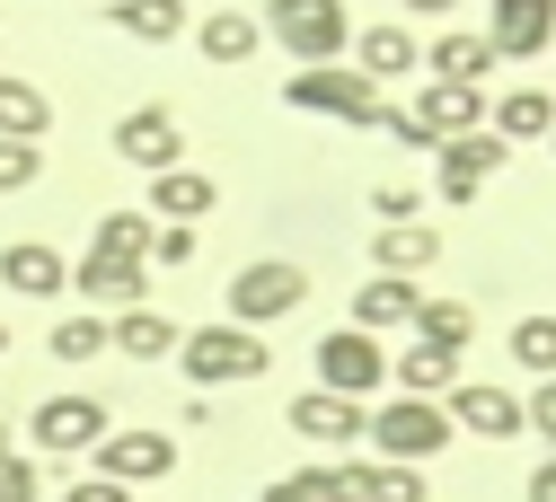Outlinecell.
Listing matches in <instances>:
<instances>
[{
	"mask_svg": "<svg viewBox=\"0 0 556 502\" xmlns=\"http://www.w3.org/2000/svg\"><path fill=\"white\" fill-rule=\"evenodd\" d=\"M177 362H186V379H194V388H239V379H265V371H274V352H265V335H256V326L213 318V326L177 335Z\"/></svg>",
	"mask_w": 556,
	"mask_h": 502,
	"instance_id": "cell-1",
	"label": "cell"
},
{
	"mask_svg": "<svg viewBox=\"0 0 556 502\" xmlns=\"http://www.w3.org/2000/svg\"><path fill=\"white\" fill-rule=\"evenodd\" d=\"M363 433L380 441V459L389 467H425V459H442L459 433H451V414L433 406V397H389L380 414H363Z\"/></svg>",
	"mask_w": 556,
	"mask_h": 502,
	"instance_id": "cell-2",
	"label": "cell"
},
{
	"mask_svg": "<svg viewBox=\"0 0 556 502\" xmlns=\"http://www.w3.org/2000/svg\"><path fill=\"white\" fill-rule=\"evenodd\" d=\"M265 36L283 44L301 70L354 53V18H344V0H274V10H265Z\"/></svg>",
	"mask_w": 556,
	"mask_h": 502,
	"instance_id": "cell-3",
	"label": "cell"
},
{
	"mask_svg": "<svg viewBox=\"0 0 556 502\" xmlns=\"http://www.w3.org/2000/svg\"><path fill=\"white\" fill-rule=\"evenodd\" d=\"M283 106L292 115H336V124H363V132H380V89L363 80V70H336V62H318V70H292L283 80Z\"/></svg>",
	"mask_w": 556,
	"mask_h": 502,
	"instance_id": "cell-4",
	"label": "cell"
},
{
	"mask_svg": "<svg viewBox=\"0 0 556 502\" xmlns=\"http://www.w3.org/2000/svg\"><path fill=\"white\" fill-rule=\"evenodd\" d=\"M309 300V273L283 265V256H265V265H239L230 273V326H274V318H292Z\"/></svg>",
	"mask_w": 556,
	"mask_h": 502,
	"instance_id": "cell-5",
	"label": "cell"
},
{
	"mask_svg": "<svg viewBox=\"0 0 556 502\" xmlns=\"http://www.w3.org/2000/svg\"><path fill=\"white\" fill-rule=\"evenodd\" d=\"M389 379V352H380V335H363V326H336V335H318V388L327 397H371Z\"/></svg>",
	"mask_w": 556,
	"mask_h": 502,
	"instance_id": "cell-6",
	"label": "cell"
},
{
	"mask_svg": "<svg viewBox=\"0 0 556 502\" xmlns=\"http://www.w3.org/2000/svg\"><path fill=\"white\" fill-rule=\"evenodd\" d=\"M504 159H513V151H504L495 132H459V141H442V151H433V194H442L451 211H468Z\"/></svg>",
	"mask_w": 556,
	"mask_h": 502,
	"instance_id": "cell-7",
	"label": "cell"
},
{
	"mask_svg": "<svg viewBox=\"0 0 556 502\" xmlns=\"http://www.w3.org/2000/svg\"><path fill=\"white\" fill-rule=\"evenodd\" d=\"M442 414H451V433H477V441H513V433H530V423H521V397H513L504 379H459V388L442 397Z\"/></svg>",
	"mask_w": 556,
	"mask_h": 502,
	"instance_id": "cell-8",
	"label": "cell"
},
{
	"mask_svg": "<svg viewBox=\"0 0 556 502\" xmlns=\"http://www.w3.org/2000/svg\"><path fill=\"white\" fill-rule=\"evenodd\" d=\"M115 433V414L98 406V397H45L36 406V450L45 459H80V450H98Z\"/></svg>",
	"mask_w": 556,
	"mask_h": 502,
	"instance_id": "cell-9",
	"label": "cell"
},
{
	"mask_svg": "<svg viewBox=\"0 0 556 502\" xmlns=\"http://www.w3.org/2000/svg\"><path fill=\"white\" fill-rule=\"evenodd\" d=\"M168 467H177V441H168V433H142V423L98 441V476H106V485H124V493H132V485H160Z\"/></svg>",
	"mask_w": 556,
	"mask_h": 502,
	"instance_id": "cell-10",
	"label": "cell"
},
{
	"mask_svg": "<svg viewBox=\"0 0 556 502\" xmlns=\"http://www.w3.org/2000/svg\"><path fill=\"white\" fill-rule=\"evenodd\" d=\"M115 159L151 168V177L186 168V132H177V115H168V106H132V115L115 124Z\"/></svg>",
	"mask_w": 556,
	"mask_h": 502,
	"instance_id": "cell-11",
	"label": "cell"
},
{
	"mask_svg": "<svg viewBox=\"0 0 556 502\" xmlns=\"http://www.w3.org/2000/svg\"><path fill=\"white\" fill-rule=\"evenodd\" d=\"M485 44H495V62H539L556 44V0H495Z\"/></svg>",
	"mask_w": 556,
	"mask_h": 502,
	"instance_id": "cell-12",
	"label": "cell"
},
{
	"mask_svg": "<svg viewBox=\"0 0 556 502\" xmlns=\"http://www.w3.org/2000/svg\"><path fill=\"white\" fill-rule=\"evenodd\" d=\"M72 292H80L98 318H106V309L124 318V309H142V292H151V265H124V256H98V247H89V256H80V273H72Z\"/></svg>",
	"mask_w": 556,
	"mask_h": 502,
	"instance_id": "cell-13",
	"label": "cell"
},
{
	"mask_svg": "<svg viewBox=\"0 0 556 502\" xmlns=\"http://www.w3.org/2000/svg\"><path fill=\"white\" fill-rule=\"evenodd\" d=\"M283 423H292L301 441H318V450H344V441H363V406H354V397H327V388H301Z\"/></svg>",
	"mask_w": 556,
	"mask_h": 502,
	"instance_id": "cell-14",
	"label": "cell"
},
{
	"mask_svg": "<svg viewBox=\"0 0 556 502\" xmlns=\"http://www.w3.org/2000/svg\"><path fill=\"white\" fill-rule=\"evenodd\" d=\"M406 115L425 124V141L442 151V141H459V132H485V89H451V80H433Z\"/></svg>",
	"mask_w": 556,
	"mask_h": 502,
	"instance_id": "cell-15",
	"label": "cell"
},
{
	"mask_svg": "<svg viewBox=\"0 0 556 502\" xmlns=\"http://www.w3.org/2000/svg\"><path fill=\"white\" fill-rule=\"evenodd\" d=\"M0 282H10L18 300H53V292H72V265L45 239H18V247H0Z\"/></svg>",
	"mask_w": 556,
	"mask_h": 502,
	"instance_id": "cell-16",
	"label": "cell"
},
{
	"mask_svg": "<svg viewBox=\"0 0 556 502\" xmlns=\"http://www.w3.org/2000/svg\"><path fill=\"white\" fill-rule=\"evenodd\" d=\"M371 265L397 273V282H415L425 265H442V230L433 221H389V230H371Z\"/></svg>",
	"mask_w": 556,
	"mask_h": 502,
	"instance_id": "cell-17",
	"label": "cell"
},
{
	"mask_svg": "<svg viewBox=\"0 0 556 502\" xmlns=\"http://www.w3.org/2000/svg\"><path fill=\"white\" fill-rule=\"evenodd\" d=\"M213 203H222V185L203 177V168H168V177H151V211H160V230H194Z\"/></svg>",
	"mask_w": 556,
	"mask_h": 502,
	"instance_id": "cell-18",
	"label": "cell"
},
{
	"mask_svg": "<svg viewBox=\"0 0 556 502\" xmlns=\"http://www.w3.org/2000/svg\"><path fill=\"white\" fill-rule=\"evenodd\" d=\"M485 132H495L504 151H513V141H547L556 132V98L547 89H504L495 106H485Z\"/></svg>",
	"mask_w": 556,
	"mask_h": 502,
	"instance_id": "cell-19",
	"label": "cell"
},
{
	"mask_svg": "<svg viewBox=\"0 0 556 502\" xmlns=\"http://www.w3.org/2000/svg\"><path fill=\"white\" fill-rule=\"evenodd\" d=\"M415 300H425V282H397V273H371L363 292H354V326H363V335L415 326Z\"/></svg>",
	"mask_w": 556,
	"mask_h": 502,
	"instance_id": "cell-20",
	"label": "cell"
},
{
	"mask_svg": "<svg viewBox=\"0 0 556 502\" xmlns=\"http://www.w3.org/2000/svg\"><path fill=\"white\" fill-rule=\"evenodd\" d=\"M45 132H53V98L36 80H18V70H0V141H36L45 151Z\"/></svg>",
	"mask_w": 556,
	"mask_h": 502,
	"instance_id": "cell-21",
	"label": "cell"
},
{
	"mask_svg": "<svg viewBox=\"0 0 556 502\" xmlns=\"http://www.w3.org/2000/svg\"><path fill=\"white\" fill-rule=\"evenodd\" d=\"M389 371H397V397H433V406H442V397L459 388V352H442V344H406Z\"/></svg>",
	"mask_w": 556,
	"mask_h": 502,
	"instance_id": "cell-22",
	"label": "cell"
},
{
	"mask_svg": "<svg viewBox=\"0 0 556 502\" xmlns=\"http://www.w3.org/2000/svg\"><path fill=\"white\" fill-rule=\"evenodd\" d=\"M106 27H124L132 44H177L186 36V0H106Z\"/></svg>",
	"mask_w": 556,
	"mask_h": 502,
	"instance_id": "cell-23",
	"label": "cell"
},
{
	"mask_svg": "<svg viewBox=\"0 0 556 502\" xmlns=\"http://www.w3.org/2000/svg\"><path fill=\"white\" fill-rule=\"evenodd\" d=\"M415 62H425V44H415L406 27H363V36H354V70H363L371 89L397 80V70H415Z\"/></svg>",
	"mask_w": 556,
	"mask_h": 502,
	"instance_id": "cell-24",
	"label": "cell"
},
{
	"mask_svg": "<svg viewBox=\"0 0 556 502\" xmlns=\"http://www.w3.org/2000/svg\"><path fill=\"white\" fill-rule=\"evenodd\" d=\"M344 485H354V502H433L425 467H389V459H354Z\"/></svg>",
	"mask_w": 556,
	"mask_h": 502,
	"instance_id": "cell-25",
	"label": "cell"
},
{
	"mask_svg": "<svg viewBox=\"0 0 556 502\" xmlns=\"http://www.w3.org/2000/svg\"><path fill=\"white\" fill-rule=\"evenodd\" d=\"M194 44H203V62H222V70H239V62H256L265 27H256L248 10H213V18L194 27Z\"/></svg>",
	"mask_w": 556,
	"mask_h": 502,
	"instance_id": "cell-26",
	"label": "cell"
},
{
	"mask_svg": "<svg viewBox=\"0 0 556 502\" xmlns=\"http://www.w3.org/2000/svg\"><path fill=\"white\" fill-rule=\"evenodd\" d=\"M106 352H132V362H168V352H177V326H168L160 309H124V318H106Z\"/></svg>",
	"mask_w": 556,
	"mask_h": 502,
	"instance_id": "cell-27",
	"label": "cell"
},
{
	"mask_svg": "<svg viewBox=\"0 0 556 502\" xmlns=\"http://www.w3.org/2000/svg\"><path fill=\"white\" fill-rule=\"evenodd\" d=\"M433 80H451V89H477L485 80V70H495V44H485V36H468V27H451V36H433Z\"/></svg>",
	"mask_w": 556,
	"mask_h": 502,
	"instance_id": "cell-28",
	"label": "cell"
},
{
	"mask_svg": "<svg viewBox=\"0 0 556 502\" xmlns=\"http://www.w3.org/2000/svg\"><path fill=\"white\" fill-rule=\"evenodd\" d=\"M415 344H442V352H468L477 344V309L468 300H415Z\"/></svg>",
	"mask_w": 556,
	"mask_h": 502,
	"instance_id": "cell-29",
	"label": "cell"
},
{
	"mask_svg": "<svg viewBox=\"0 0 556 502\" xmlns=\"http://www.w3.org/2000/svg\"><path fill=\"white\" fill-rule=\"evenodd\" d=\"M98 256L151 265V211H106V221H98Z\"/></svg>",
	"mask_w": 556,
	"mask_h": 502,
	"instance_id": "cell-30",
	"label": "cell"
},
{
	"mask_svg": "<svg viewBox=\"0 0 556 502\" xmlns=\"http://www.w3.org/2000/svg\"><path fill=\"white\" fill-rule=\"evenodd\" d=\"M45 352H53V362H98V352H106V318H98V309H80V318H62Z\"/></svg>",
	"mask_w": 556,
	"mask_h": 502,
	"instance_id": "cell-31",
	"label": "cell"
},
{
	"mask_svg": "<svg viewBox=\"0 0 556 502\" xmlns=\"http://www.w3.org/2000/svg\"><path fill=\"white\" fill-rule=\"evenodd\" d=\"M513 362H521L530 379H556V318H521V326H513Z\"/></svg>",
	"mask_w": 556,
	"mask_h": 502,
	"instance_id": "cell-32",
	"label": "cell"
},
{
	"mask_svg": "<svg viewBox=\"0 0 556 502\" xmlns=\"http://www.w3.org/2000/svg\"><path fill=\"white\" fill-rule=\"evenodd\" d=\"M45 177V151L36 141H0V194H18V185H36Z\"/></svg>",
	"mask_w": 556,
	"mask_h": 502,
	"instance_id": "cell-33",
	"label": "cell"
},
{
	"mask_svg": "<svg viewBox=\"0 0 556 502\" xmlns=\"http://www.w3.org/2000/svg\"><path fill=\"white\" fill-rule=\"evenodd\" d=\"M45 485H36V459L27 450H0V502H36Z\"/></svg>",
	"mask_w": 556,
	"mask_h": 502,
	"instance_id": "cell-34",
	"label": "cell"
},
{
	"mask_svg": "<svg viewBox=\"0 0 556 502\" xmlns=\"http://www.w3.org/2000/svg\"><path fill=\"white\" fill-rule=\"evenodd\" d=\"M371 211H380V230H389V221H425V194H415V185H380Z\"/></svg>",
	"mask_w": 556,
	"mask_h": 502,
	"instance_id": "cell-35",
	"label": "cell"
},
{
	"mask_svg": "<svg viewBox=\"0 0 556 502\" xmlns=\"http://www.w3.org/2000/svg\"><path fill=\"white\" fill-rule=\"evenodd\" d=\"M292 485H301L309 502H354V485H344V467H301Z\"/></svg>",
	"mask_w": 556,
	"mask_h": 502,
	"instance_id": "cell-36",
	"label": "cell"
},
{
	"mask_svg": "<svg viewBox=\"0 0 556 502\" xmlns=\"http://www.w3.org/2000/svg\"><path fill=\"white\" fill-rule=\"evenodd\" d=\"M151 265H194V230H151Z\"/></svg>",
	"mask_w": 556,
	"mask_h": 502,
	"instance_id": "cell-37",
	"label": "cell"
},
{
	"mask_svg": "<svg viewBox=\"0 0 556 502\" xmlns=\"http://www.w3.org/2000/svg\"><path fill=\"white\" fill-rule=\"evenodd\" d=\"M521 423H530V433H539V441H556V379H539V397L521 406Z\"/></svg>",
	"mask_w": 556,
	"mask_h": 502,
	"instance_id": "cell-38",
	"label": "cell"
},
{
	"mask_svg": "<svg viewBox=\"0 0 556 502\" xmlns=\"http://www.w3.org/2000/svg\"><path fill=\"white\" fill-rule=\"evenodd\" d=\"M62 502H132V493H124V485H106V476H80Z\"/></svg>",
	"mask_w": 556,
	"mask_h": 502,
	"instance_id": "cell-39",
	"label": "cell"
},
{
	"mask_svg": "<svg viewBox=\"0 0 556 502\" xmlns=\"http://www.w3.org/2000/svg\"><path fill=\"white\" fill-rule=\"evenodd\" d=\"M530 502H556V459H547V467L530 476Z\"/></svg>",
	"mask_w": 556,
	"mask_h": 502,
	"instance_id": "cell-40",
	"label": "cell"
},
{
	"mask_svg": "<svg viewBox=\"0 0 556 502\" xmlns=\"http://www.w3.org/2000/svg\"><path fill=\"white\" fill-rule=\"evenodd\" d=\"M406 10H415V18H451L459 0H406Z\"/></svg>",
	"mask_w": 556,
	"mask_h": 502,
	"instance_id": "cell-41",
	"label": "cell"
},
{
	"mask_svg": "<svg viewBox=\"0 0 556 502\" xmlns=\"http://www.w3.org/2000/svg\"><path fill=\"white\" fill-rule=\"evenodd\" d=\"M265 502H309V493H301V485L283 476V485H265Z\"/></svg>",
	"mask_w": 556,
	"mask_h": 502,
	"instance_id": "cell-42",
	"label": "cell"
},
{
	"mask_svg": "<svg viewBox=\"0 0 556 502\" xmlns=\"http://www.w3.org/2000/svg\"><path fill=\"white\" fill-rule=\"evenodd\" d=\"M0 450H10V414H0Z\"/></svg>",
	"mask_w": 556,
	"mask_h": 502,
	"instance_id": "cell-43",
	"label": "cell"
},
{
	"mask_svg": "<svg viewBox=\"0 0 556 502\" xmlns=\"http://www.w3.org/2000/svg\"><path fill=\"white\" fill-rule=\"evenodd\" d=\"M0 352H10V326H0Z\"/></svg>",
	"mask_w": 556,
	"mask_h": 502,
	"instance_id": "cell-44",
	"label": "cell"
},
{
	"mask_svg": "<svg viewBox=\"0 0 556 502\" xmlns=\"http://www.w3.org/2000/svg\"><path fill=\"white\" fill-rule=\"evenodd\" d=\"M132 502H160V493H132Z\"/></svg>",
	"mask_w": 556,
	"mask_h": 502,
	"instance_id": "cell-45",
	"label": "cell"
},
{
	"mask_svg": "<svg viewBox=\"0 0 556 502\" xmlns=\"http://www.w3.org/2000/svg\"><path fill=\"white\" fill-rule=\"evenodd\" d=\"M547 141H556V132H547Z\"/></svg>",
	"mask_w": 556,
	"mask_h": 502,
	"instance_id": "cell-46",
	"label": "cell"
}]
</instances>
